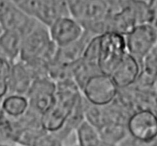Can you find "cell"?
<instances>
[{
	"mask_svg": "<svg viewBox=\"0 0 157 146\" xmlns=\"http://www.w3.org/2000/svg\"><path fill=\"white\" fill-rule=\"evenodd\" d=\"M56 85L55 101L52 108L41 118L43 128L46 133L55 134L65 125L81 91L74 80Z\"/></svg>",
	"mask_w": 157,
	"mask_h": 146,
	"instance_id": "cell-1",
	"label": "cell"
},
{
	"mask_svg": "<svg viewBox=\"0 0 157 146\" xmlns=\"http://www.w3.org/2000/svg\"><path fill=\"white\" fill-rule=\"evenodd\" d=\"M67 2L70 15L81 24L84 31L94 35L108 32L106 18L109 12V1L71 0Z\"/></svg>",
	"mask_w": 157,
	"mask_h": 146,
	"instance_id": "cell-2",
	"label": "cell"
},
{
	"mask_svg": "<svg viewBox=\"0 0 157 146\" xmlns=\"http://www.w3.org/2000/svg\"><path fill=\"white\" fill-rule=\"evenodd\" d=\"M58 47L51 40L48 28L37 21L24 35L19 59L23 62L41 60L51 64Z\"/></svg>",
	"mask_w": 157,
	"mask_h": 146,
	"instance_id": "cell-3",
	"label": "cell"
},
{
	"mask_svg": "<svg viewBox=\"0 0 157 146\" xmlns=\"http://www.w3.org/2000/svg\"><path fill=\"white\" fill-rule=\"evenodd\" d=\"M127 53L125 36L112 32L99 35L98 67L102 73L110 76Z\"/></svg>",
	"mask_w": 157,
	"mask_h": 146,
	"instance_id": "cell-4",
	"label": "cell"
},
{
	"mask_svg": "<svg viewBox=\"0 0 157 146\" xmlns=\"http://www.w3.org/2000/svg\"><path fill=\"white\" fill-rule=\"evenodd\" d=\"M14 2L29 16L48 28L58 18L70 15L67 1L14 0Z\"/></svg>",
	"mask_w": 157,
	"mask_h": 146,
	"instance_id": "cell-5",
	"label": "cell"
},
{
	"mask_svg": "<svg viewBox=\"0 0 157 146\" xmlns=\"http://www.w3.org/2000/svg\"><path fill=\"white\" fill-rule=\"evenodd\" d=\"M119 89L109 75L99 73L90 77L82 89L81 93L90 104L104 107L110 104L117 96Z\"/></svg>",
	"mask_w": 157,
	"mask_h": 146,
	"instance_id": "cell-6",
	"label": "cell"
},
{
	"mask_svg": "<svg viewBox=\"0 0 157 146\" xmlns=\"http://www.w3.org/2000/svg\"><path fill=\"white\" fill-rule=\"evenodd\" d=\"M125 41L127 54L140 62L156 47V26L151 24H139L126 35Z\"/></svg>",
	"mask_w": 157,
	"mask_h": 146,
	"instance_id": "cell-7",
	"label": "cell"
},
{
	"mask_svg": "<svg viewBox=\"0 0 157 146\" xmlns=\"http://www.w3.org/2000/svg\"><path fill=\"white\" fill-rule=\"evenodd\" d=\"M128 136L144 143L156 142V112L141 110L131 114L127 122Z\"/></svg>",
	"mask_w": 157,
	"mask_h": 146,
	"instance_id": "cell-8",
	"label": "cell"
},
{
	"mask_svg": "<svg viewBox=\"0 0 157 146\" xmlns=\"http://www.w3.org/2000/svg\"><path fill=\"white\" fill-rule=\"evenodd\" d=\"M56 96V85L49 78L36 79L26 94L29 110L42 116L53 106Z\"/></svg>",
	"mask_w": 157,
	"mask_h": 146,
	"instance_id": "cell-9",
	"label": "cell"
},
{
	"mask_svg": "<svg viewBox=\"0 0 157 146\" xmlns=\"http://www.w3.org/2000/svg\"><path fill=\"white\" fill-rule=\"evenodd\" d=\"M37 21L23 12L14 0H0V28L2 31L18 32L24 37Z\"/></svg>",
	"mask_w": 157,
	"mask_h": 146,
	"instance_id": "cell-10",
	"label": "cell"
},
{
	"mask_svg": "<svg viewBox=\"0 0 157 146\" xmlns=\"http://www.w3.org/2000/svg\"><path fill=\"white\" fill-rule=\"evenodd\" d=\"M48 32L51 40L58 47H64L76 42L83 36L84 29L71 15L61 17L50 27Z\"/></svg>",
	"mask_w": 157,
	"mask_h": 146,
	"instance_id": "cell-11",
	"label": "cell"
},
{
	"mask_svg": "<svg viewBox=\"0 0 157 146\" xmlns=\"http://www.w3.org/2000/svg\"><path fill=\"white\" fill-rule=\"evenodd\" d=\"M140 69V62L127 53L110 77L119 90H124L136 84Z\"/></svg>",
	"mask_w": 157,
	"mask_h": 146,
	"instance_id": "cell-12",
	"label": "cell"
},
{
	"mask_svg": "<svg viewBox=\"0 0 157 146\" xmlns=\"http://www.w3.org/2000/svg\"><path fill=\"white\" fill-rule=\"evenodd\" d=\"M35 80L33 73L27 65L20 60L12 64L9 78V93L26 96Z\"/></svg>",
	"mask_w": 157,
	"mask_h": 146,
	"instance_id": "cell-13",
	"label": "cell"
},
{
	"mask_svg": "<svg viewBox=\"0 0 157 146\" xmlns=\"http://www.w3.org/2000/svg\"><path fill=\"white\" fill-rule=\"evenodd\" d=\"M97 36L84 31L83 36L78 41L64 47H58L53 62L64 67H69L79 61L84 54L86 46L93 37Z\"/></svg>",
	"mask_w": 157,
	"mask_h": 146,
	"instance_id": "cell-14",
	"label": "cell"
},
{
	"mask_svg": "<svg viewBox=\"0 0 157 146\" xmlns=\"http://www.w3.org/2000/svg\"><path fill=\"white\" fill-rule=\"evenodd\" d=\"M29 110L26 96L9 93L0 104V113L9 119H18Z\"/></svg>",
	"mask_w": 157,
	"mask_h": 146,
	"instance_id": "cell-15",
	"label": "cell"
},
{
	"mask_svg": "<svg viewBox=\"0 0 157 146\" xmlns=\"http://www.w3.org/2000/svg\"><path fill=\"white\" fill-rule=\"evenodd\" d=\"M23 35L18 32L2 31L0 34V53L12 63L19 59Z\"/></svg>",
	"mask_w": 157,
	"mask_h": 146,
	"instance_id": "cell-16",
	"label": "cell"
},
{
	"mask_svg": "<svg viewBox=\"0 0 157 146\" xmlns=\"http://www.w3.org/2000/svg\"><path fill=\"white\" fill-rule=\"evenodd\" d=\"M75 133L78 146H102L104 143L98 131L86 121L77 129Z\"/></svg>",
	"mask_w": 157,
	"mask_h": 146,
	"instance_id": "cell-17",
	"label": "cell"
},
{
	"mask_svg": "<svg viewBox=\"0 0 157 146\" xmlns=\"http://www.w3.org/2000/svg\"><path fill=\"white\" fill-rule=\"evenodd\" d=\"M32 146H65V145L55 134L45 133L34 142Z\"/></svg>",
	"mask_w": 157,
	"mask_h": 146,
	"instance_id": "cell-18",
	"label": "cell"
},
{
	"mask_svg": "<svg viewBox=\"0 0 157 146\" xmlns=\"http://www.w3.org/2000/svg\"><path fill=\"white\" fill-rule=\"evenodd\" d=\"M13 63L0 53V79L9 80Z\"/></svg>",
	"mask_w": 157,
	"mask_h": 146,
	"instance_id": "cell-19",
	"label": "cell"
},
{
	"mask_svg": "<svg viewBox=\"0 0 157 146\" xmlns=\"http://www.w3.org/2000/svg\"><path fill=\"white\" fill-rule=\"evenodd\" d=\"M118 146H156V142L152 143H144L132 139L128 136Z\"/></svg>",
	"mask_w": 157,
	"mask_h": 146,
	"instance_id": "cell-20",
	"label": "cell"
},
{
	"mask_svg": "<svg viewBox=\"0 0 157 146\" xmlns=\"http://www.w3.org/2000/svg\"><path fill=\"white\" fill-rule=\"evenodd\" d=\"M9 93V82L6 80L0 79V104L2 99Z\"/></svg>",
	"mask_w": 157,
	"mask_h": 146,
	"instance_id": "cell-21",
	"label": "cell"
},
{
	"mask_svg": "<svg viewBox=\"0 0 157 146\" xmlns=\"http://www.w3.org/2000/svg\"><path fill=\"white\" fill-rule=\"evenodd\" d=\"M102 146H118V145H109V144L103 143V145Z\"/></svg>",
	"mask_w": 157,
	"mask_h": 146,
	"instance_id": "cell-22",
	"label": "cell"
},
{
	"mask_svg": "<svg viewBox=\"0 0 157 146\" xmlns=\"http://www.w3.org/2000/svg\"><path fill=\"white\" fill-rule=\"evenodd\" d=\"M8 144H2V143H0V146H7Z\"/></svg>",
	"mask_w": 157,
	"mask_h": 146,
	"instance_id": "cell-23",
	"label": "cell"
},
{
	"mask_svg": "<svg viewBox=\"0 0 157 146\" xmlns=\"http://www.w3.org/2000/svg\"><path fill=\"white\" fill-rule=\"evenodd\" d=\"M65 146H78V145H77V144H76V145H65Z\"/></svg>",
	"mask_w": 157,
	"mask_h": 146,
	"instance_id": "cell-24",
	"label": "cell"
},
{
	"mask_svg": "<svg viewBox=\"0 0 157 146\" xmlns=\"http://www.w3.org/2000/svg\"><path fill=\"white\" fill-rule=\"evenodd\" d=\"M7 146H18V145H7Z\"/></svg>",
	"mask_w": 157,
	"mask_h": 146,
	"instance_id": "cell-25",
	"label": "cell"
},
{
	"mask_svg": "<svg viewBox=\"0 0 157 146\" xmlns=\"http://www.w3.org/2000/svg\"><path fill=\"white\" fill-rule=\"evenodd\" d=\"M2 29H1V28H0V34H1V33H2Z\"/></svg>",
	"mask_w": 157,
	"mask_h": 146,
	"instance_id": "cell-26",
	"label": "cell"
},
{
	"mask_svg": "<svg viewBox=\"0 0 157 146\" xmlns=\"http://www.w3.org/2000/svg\"><path fill=\"white\" fill-rule=\"evenodd\" d=\"M0 143H1V141H0Z\"/></svg>",
	"mask_w": 157,
	"mask_h": 146,
	"instance_id": "cell-27",
	"label": "cell"
}]
</instances>
